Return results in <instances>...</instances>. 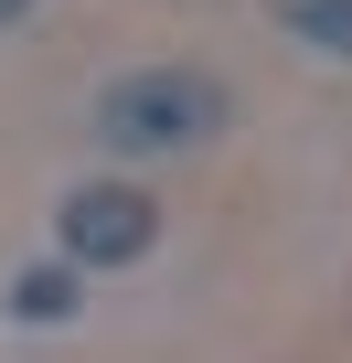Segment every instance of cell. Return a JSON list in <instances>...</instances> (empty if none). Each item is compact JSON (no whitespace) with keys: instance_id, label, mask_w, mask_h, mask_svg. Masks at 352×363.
I'll return each instance as SVG.
<instances>
[{"instance_id":"6da1fadb","label":"cell","mask_w":352,"mask_h":363,"mask_svg":"<svg viewBox=\"0 0 352 363\" xmlns=\"http://www.w3.org/2000/svg\"><path fill=\"white\" fill-rule=\"evenodd\" d=\"M86 118H96V139H107L118 160H171V150H203V139L235 118V96H225V75H203V65H139V75H107Z\"/></svg>"},{"instance_id":"7a4b0ae2","label":"cell","mask_w":352,"mask_h":363,"mask_svg":"<svg viewBox=\"0 0 352 363\" xmlns=\"http://www.w3.org/2000/svg\"><path fill=\"white\" fill-rule=\"evenodd\" d=\"M160 246V203L139 182H75L54 203V257L64 267H139Z\"/></svg>"},{"instance_id":"3957f363","label":"cell","mask_w":352,"mask_h":363,"mask_svg":"<svg viewBox=\"0 0 352 363\" xmlns=\"http://www.w3.org/2000/svg\"><path fill=\"white\" fill-rule=\"evenodd\" d=\"M0 310H11L22 331H54V320H75V310H86V267H64V257H33V267H11Z\"/></svg>"},{"instance_id":"277c9868","label":"cell","mask_w":352,"mask_h":363,"mask_svg":"<svg viewBox=\"0 0 352 363\" xmlns=\"http://www.w3.org/2000/svg\"><path fill=\"white\" fill-rule=\"evenodd\" d=\"M278 22L310 43V54H331V65H352V0H278Z\"/></svg>"},{"instance_id":"5b68a950","label":"cell","mask_w":352,"mask_h":363,"mask_svg":"<svg viewBox=\"0 0 352 363\" xmlns=\"http://www.w3.org/2000/svg\"><path fill=\"white\" fill-rule=\"evenodd\" d=\"M33 11H43V0H0V33H11V22H33Z\"/></svg>"}]
</instances>
